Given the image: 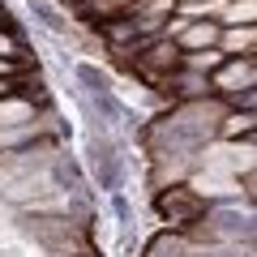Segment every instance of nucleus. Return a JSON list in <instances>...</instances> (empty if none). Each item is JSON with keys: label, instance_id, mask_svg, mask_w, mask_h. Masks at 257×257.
<instances>
[{"label": "nucleus", "instance_id": "nucleus-10", "mask_svg": "<svg viewBox=\"0 0 257 257\" xmlns=\"http://www.w3.org/2000/svg\"><path fill=\"white\" fill-rule=\"evenodd\" d=\"M0 56H18V60H30V56H26V43H22V30L13 26V22H5V26H0Z\"/></svg>", "mask_w": 257, "mask_h": 257}, {"label": "nucleus", "instance_id": "nucleus-12", "mask_svg": "<svg viewBox=\"0 0 257 257\" xmlns=\"http://www.w3.org/2000/svg\"><path fill=\"white\" fill-rule=\"evenodd\" d=\"M227 107H231V111H257V86H248V90L231 94V99H227Z\"/></svg>", "mask_w": 257, "mask_h": 257}, {"label": "nucleus", "instance_id": "nucleus-6", "mask_svg": "<svg viewBox=\"0 0 257 257\" xmlns=\"http://www.w3.org/2000/svg\"><path fill=\"white\" fill-rule=\"evenodd\" d=\"M219 39H223V22L219 18H197V22H189V30H184L176 43H180L184 52H206V47H219Z\"/></svg>", "mask_w": 257, "mask_h": 257}, {"label": "nucleus", "instance_id": "nucleus-2", "mask_svg": "<svg viewBox=\"0 0 257 257\" xmlns=\"http://www.w3.org/2000/svg\"><path fill=\"white\" fill-rule=\"evenodd\" d=\"M197 167L244 180V176L257 172V138H214V142H206L197 150Z\"/></svg>", "mask_w": 257, "mask_h": 257}, {"label": "nucleus", "instance_id": "nucleus-15", "mask_svg": "<svg viewBox=\"0 0 257 257\" xmlns=\"http://www.w3.org/2000/svg\"><path fill=\"white\" fill-rule=\"evenodd\" d=\"M73 5H77V0H73Z\"/></svg>", "mask_w": 257, "mask_h": 257}, {"label": "nucleus", "instance_id": "nucleus-13", "mask_svg": "<svg viewBox=\"0 0 257 257\" xmlns=\"http://www.w3.org/2000/svg\"><path fill=\"white\" fill-rule=\"evenodd\" d=\"M30 60H18V56H0V77H26Z\"/></svg>", "mask_w": 257, "mask_h": 257}, {"label": "nucleus", "instance_id": "nucleus-1", "mask_svg": "<svg viewBox=\"0 0 257 257\" xmlns=\"http://www.w3.org/2000/svg\"><path fill=\"white\" fill-rule=\"evenodd\" d=\"M82 159H86V176L90 184L111 197V193L124 189V176H128V159H124V138L111 133L107 124H94L86 120V146H82Z\"/></svg>", "mask_w": 257, "mask_h": 257}, {"label": "nucleus", "instance_id": "nucleus-5", "mask_svg": "<svg viewBox=\"0 0 257 257\" xmlns=\"http://www.w3.org/2000/svg\"><path fill=\"white\" fill-rule=\"evenodd\" d=\"M26 9H30V18H35V22H39V26H43L52 39H69L73 22H69L64 5H56V0H26Z\"/></svg>", "mask_w": 257, "mask_h": 257}, {"label": "nucleus", "instance_id": "nucleus-11", "mask_svg": "<svg viewBox=\"0 0 257 257\" xmlns=\"http://www.w3.org/2000/svg\"><path fill=\"white\" fill-rule=\"evenodd\" d=\"M107 202H111V214H116V223H120V231H133V223H138V210H133V206H128V197H124V189H120V193H111Z\"/></svg>", "mask_w": 257, "mask_h": 257}, {"label": "nucleus", "instance_id": "nucleus-7", "mask_svg": "<svg viewBox=\"0 0 257 257\" xmlns=\"http://www.w3.org/2000/svg\"><path fill=\"white\" fill-rule=\"evenodd\" d=\"M142 257H193V236L180 231V227H167L159 236H150V244H146Z\"/></svg>", "mask_w": 257, "mask_h": 257}, {"label": "nucleus", "instance_id": "nucleus-9", "mask_svg": "<svg viewBox=\"0 0 257 257\" xmlns=\"http://www.w3.org/2000/svg\"><path fill=\"white\" fill-rule=\"evenodd\" d=\"M227 60V52L223 47H206V52H184V64L189 69H197V73H206V77H214V69Z\"/></svg>", "mask_w": 257, "mask_h": 257}, {"label": "nucleus", "instance_id": "nucleus-4", "mask_svg": "<svg viewBox=\"0 0 257 257\" xmlns=\"http://www.w3.org/2000/svg\"><path fill=\"white\" fill-rule=\"evenodd\" d=\"M210 86H214V94H223V99H231V94L257 86V60L253 56H227V60L214 69Z\"/></svg>", "mask_w": 257, "mask_h": 257}, {"label": "nucleus", "instance_id": "nucleus-3", "mask_svg": "<svg viewBox=\"0 0 257 257\" xmlns=\"http://www.w3.org/2000/svg\"><path fill=\"white\" fill-rule=\"evenodd\" d=\"M155 210H159V219H163L167 227L189 231V227H197V223L206 219L210 202H206V197L193 189L189 180H180V184H167V189L155 193Z\"/></svg>", "mask_w": 257, "mask_h": 257}, {"label": "nucleus", "instance_id": "nucleus-14", "mask_svg": "<svg viewBox=\"0 0 257 257\" xmlns=\"http://www.w3.org/2000/svg\"><path fill=\"white\" fill-rule=\"evenodd\" d=\"M5 22H13V18H9V9H5V5H0V26H5Z\"/></svg>", "mask_w": 257, "mask_h": 257}, {"label": "nucleus", "instance_id": "nucleus-8", "mask_svg": "<svg viewBox=\"0 0 257 257\" xmlns=\"http://www.w3.org/2000/svg\"><path fill=\"white\" fill-rule=\"evenodd\" d=\"M146 0H77V13H82L86 22H107V18H120V13H133L142 9Z\"/></svg>", "mask_w": 257, "mask_h": 257}]
</instances>
